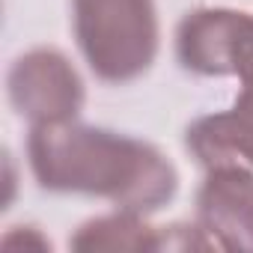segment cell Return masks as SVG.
<instances>
[{"instance_id": "cell-1", "label": "cell", "mask_w": 253, "mask_h": 253, "mask_svg": "<svg viewBox=\"0 0 253 253\" xmlns=\"http://www.w3.org/2000/svg\"><path fill=\"white\" fill-rule=\"evenodd\" d=\"M27 155L39 188L104 197L119 211L152 214L179 188L173 164L155 146L75 119L33 125Z\"/></svg>"}, {"instance_id": "cell-2", "label": "cell", "mask_w": 253, "mask_h": 253, "mask_svg": "<svg viewBox=\"0 0 253 253\" xmlns=\"http://www.w3.org/2000/svg\"><path fill=\"white\" fill-rule=\"evenodd\" d=\"M75 36L95 78L128 84L158 54L155 0H75Z\"/></svg>"}, {"instance_id": "cell-3", "label": "cell", "mask_w": 253, "mask_h": 253, "mask_svg": "<svg viewBox=\"0 0 253 253\" xmlns=\"http://www.w3.org/2000/svg\"><path fill=\"white\" fill-rule=\"evenodd\" d=\"M179 63L206 78L247 75L253 69V15L235 9H197L176 30Z\"/></svg>"}, {"instance_id": "cell-4", "label": "cell", "mask_w": 253, "mask_h": 253, "mask_svg": "<svg viewBox=\"0 0 253 253\" xmlns=\"http://www.w3.org/2000/svg\"><path fill=\"white\" fill-rule=\"evenodd\" d=\"M9 101L33 125L75 119L84 104V81L54 48H36L18 57L6 78Z\"/></svg>"}, {"instance_id": "cell-5", "label": "cell", "mask_w": 253, "mask_h": 253, "mask_svg": "<svg viewBox=\"0 0 253 253\" xmlns=\"http://www.w3.org/2000/svg\"><path fill=\"white\" fill-rule=\"evenodd\" d=\"M197 226L217 250L253 253V173L241 164L211 167L197 197Z\"/></svg>"}, {"instance_id": "cell-6", "label": "cell", "mask_w": 253, "mask_h": 253, "mask_svg": "<svg viewBox=\"0 0 253 253\" xmlns=\"http://www.w3.org/2000/svg\"><path fill=\"white\" fill-rule=\"evenodd\" d=\"M244 86L226 113L203 116L188 128V149L206 167L253 164V69L241 75Z\"/></svg>"}, {"instance_id": "cell-7", "label": "cell", "mask_w": 253, "mask_h": 253, "mask_svg": "<svg viewBox=\"0 0 253 253\" xmlns=\"http://www.w3.org/2000/svg\"><path fill=\"white\" fill-rule=\"evenodd\" d=\"M143 214L119 211L84 223L69 241L72 250H161L164 229H152L140 220Z\"/></svg>"}]
</instances>
